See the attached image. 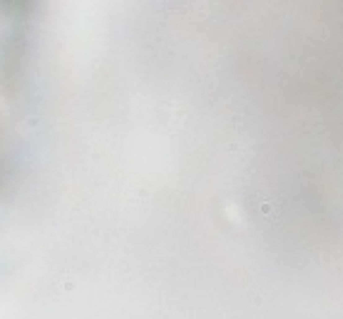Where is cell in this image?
Listing matches in <instances>:
<instances>
[{"label": "cell", "mask_w": 343, "mask_h": 319, "mask_svg": "<svg viewBox=\"0 0 343 319\" xmlns=\"http://www.w3.org/2000/svg\"><path fill=\"white\" fill-rule=\"evenodd\" d=\"M259 209H262V214L266 216V219H274V216H278V204H276V202H264Z\"/></svg>", "instance_id": "1"}]
</instances>
